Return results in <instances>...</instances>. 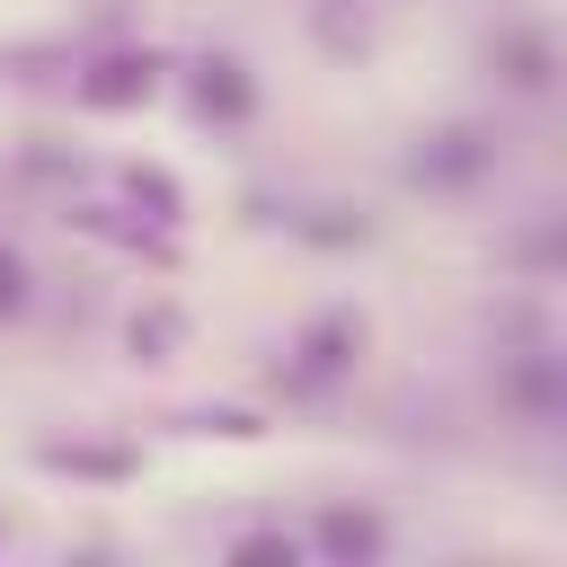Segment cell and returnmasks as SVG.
<instances>
[{"instance_id": "6da1fadb", "label": "cell", "mask_w": 567, "mask_h": 567, "mask_svg": "<svg viewBox=\"0 0 567 567\" xmlns=\"http://www.w3.org/2000/svg\"><path fill=\"white\" fill-rule=\"evenodd\" d=\"M363 363H372V310H363V301H319V310L284 337L275 390H284V408H337V399L363 381Z\"/></svg>"}, {"instance_id": "7a4b0ae2", "label": "cell", "mask_w": 567, "mask_h": 567, "mask_svg": "<svg viewBox=\"0 0 567 567\" xmlns=\"http://www.w3.org/2000/svg\"><path fill=\"white\" fill-rule=\"evenodd\" d=\"M496 177H505V133L487 115H443V124L408 133V151H399V186L434 195V204H470Z\"/></svg>"}, {"instance_id": "3957f363", "label": "cell", "mask_w": 567, "mask_h": 567, "mask_svg": "<svg viewBox=\"0 0 567 567\" xmlns=\"http://www.w3.org/2000/svg\"><path fill=\"white\" fill-rule=\"evenodd\" d=\"M159 89H168V53L142 44V35L80 44V53H71V80H62V97H71L80 115H142Z\"/></svg>"}, {"instance_id": "277c9868", "label": "cell", "mask_w": 567, "mask_h": 567, "mask_svg": "<svg viewBox=\"0 0 567 567\" xmlns=\"http://www.w3.org/2000/svg\"><path fill=\"white\" fill-rule=\"evenodd\" d=\"M168 80H177L186 115H195L213 142H221V133H248V124L266 115V80H257V62H248V53H230V44H204V53L168 62Z\"/></svg>"}, {"instance_id": "5b68a950", "label": "cell", "mask_w": 567, "mask_h": 567, "mask_svg": "<svg viewBox=\"0 0 567 567\" xmlns=\"http://www.w3.org/2000/svg\"><path fill=\"white\" fill-rule=\"evenodd\" d=\"M496 408H505V425H523V434H558V425H567V354H558V337H514V346H496Z\"/></svg>"}, {"instance_id": "8992f818", "label": "cell", "mask_w": 567, "mask_h": 567, "mask_svg": "<svg viewBox=\"0 0 567 567\" xmlns=\"http://www.w3.org/2000/svg\"><path fill=\"white\" fill-rule=\"evenodd\" d=\"M390 514L372 505V496H319L310 514H301V549H310V567H381L390 558Z\"/></svg>"}, {"instance_id": "52a82bcc", "label": "cell", "mask_w": 567, "mask_h": 567, "mask_svg": "<svg viewBox=\"0 0 567 567\" xmlns=\"http://www.w3.org/2000/svg\"><path fill=\"white\" fill-rule=\"evenodd\" d=\"M478 62H487V80H496L505 97H523V106L558 97V35H549V18H505V27H487Z\"/></svg>"}, {"instance_id": "ba28073f", "label": "cell", "mask_w": 567, "mask_h": 567, "mask_svg": "<svg viewBox=\"0 0 567 567\" xmlns=\"http://www.w3.org/2000/svg\"><path fill=\"white\" fill-rule=\"evenodd\" d=\"M35 470H44V478H80V487H124V478H142V443L53 434V443H35Z\"/></svg>"}, {"instance_id": "9c48e42d", "label": "cell", "mask_w": 567, "mask_h": 567, "mask_svg": "<svg viewBox=\"0 0 567 567\" xmlns=\"http://www.w3.org/2000/svg\"><path fill=\"white\" fill-rule=\"evenodd\" d=\"M115 204L133 213V221H151V230H186V186H177V168H159V159H124L115 168Z\"/></svg>"}, {"instance_id": "30bf717a", "label": "cell", "mask_w": 567, "mask_h": 567, "mask_svg": "<svg viewBox=\"0 0 567 567\" xmlns=\"http://www.w3.org/2000/svg\"><path fill=\"white\" fill-rule=\"evenodd\" d=\"M177 354H186V310H177V301H133V310H124V363L159 372V363H177Z\"/></svg>"}, {"instance_id": "8fae6325", "label": "cell", "mask_w": 567, "mask_h": 567, "mask_svg": "<svg viewBox=\"0 0 567 567\" xmlns=\"http://www.w3.org/2000/svg\"><path fill=\"white\" fill-rule=\"evenodd\" d=\"M213 558H221V567H310L301 523H239V532H221Z\"/></svg>"}, {"instance_id": "7c38bea8", "label": "cell", "mask_w": 567, "mask_h": 567, "mask_svg": "<svg viewBox=\"0 0 567 567\" xmlns=\"http://www.w3.org/2000/svg\"><path fill=\"white\" fill-rule=\"evenodd\" d=\"M292 239H310V248H372V213L363 204H301V213H275Z\"/></svg>"}, {"instance_id": "4fadbf2b", "label": "cell", "mask_w": 567, "mask_h": 567, "mask_svg": "<svg viewBox=\"0 0 567 567\" xmlns=\"http://www.w3.org/2000/svg\"><path fill=\"white\" fill-rule=\"evenodd\" d=\"M496 266L523 275V284H549V275L567 266V221H558V213H532V230H514V239L496 248Z\"/></svg>"}, {"instance_id": "5bb4252c", "label": "cell", "mask_w": 567, "mask_h": 567, "mask_svg": "<svg viewBox=\"0 0 567 567\" xmlns=\"http://www.w3.org/2000/svg\"><path fill=\"white\" fill-rule=\"evenodd\" d=\"M27 310H35V257L0 230V328H18Z\"/></svg>"}, {"instance_id": "9a60e30c", "label": "cell", "mask_w": 567, "mask_h": 567, "mask_svg": "<svg viewBox=\"0 0 567 567\" xmlns=\"http://www.w3.org/2000/svg\"><path fill=\"white\" fill-rule=\"evenodd\" d=\"M186 434H221V443H257V434H266V416H257V408H230V399H221V408H186Z\"/></svg>"}, {"instance_id": "2e32d148", "label": "cell", "mask_w": 567, "mask_h": 567, "mask_svg": "<svg viewBox=\"0 0 567 567\" xmlns=\"http://www.w3.org/2000/svg\"><path fill=\"white\" fill-rule=\"evenodd\" d=\"M310 9H381V0H310Z\"/></svg>"}, {"instance_id": "e0dca14e", "label": "cell", "mask_w": 567, "mask_h": 567, "mask_svg": "<svg viewBox=\"0 0 567 567\" xmlns=\"http://www.w3.org/2000/svg\"><path fill=\"white\" fill-rule=\"evenodd\" d=\"M0 549H9V514H0Z\"/></svg>"}]
</instances>
